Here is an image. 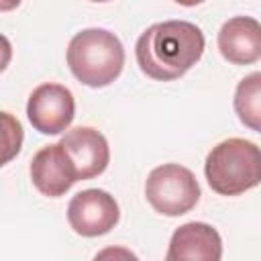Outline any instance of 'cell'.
<instances>
[{
	"mask_svg": "<svg viewBox=\"0 0 261 261\" xmlns=\"http://www.w3.org/2000/svg\"><path fill=\"white\" fill-rule=\"evenodd\" d=\"M204 53V33L188 20L151 24L135 45V57L145 75L157 82L181 77Z\"/></svg>",
	"mask_w": 261,
	"mask_h": 261,
	"instance_id": "6da1fadb",
	"label": "cell"
},
{
	"mask_svg": "<svg viewBox=\"0 0 261 261\" xmlns=\"http://www.w3.org/2000/svg\"><path fill=\"white\" fill-rule=\"evenodd\" d=\"M67 65L82 84L104 88L122 71V43L106 29H84L75 33L67 45Z\"/></svg>",
	"mask_w": 261,
	"mask_h": 261,
	"instance_id": "7a4b0ae2",
	"label": "cell"
},
{
	"mask_svg": "<svg viewBox=\"0 0 261 261\" xmlns=\"http://www.w3.org/2000/svg\"><path fill=\"white\" fill-rule=\"evenodd\" d=\"M204 173L216 194L241 196L261 184V147L239 137L226 139L208 153Z\"/></svg>",
	"mask_w": 261,
	"mask_h": 261,
	"instance_id": "3957f363",
	"label": "cell"
},
{
	"mask_svg": "<svg viewBox=\"0 0 261 261\" xmlns=\"http://www.w3.org/2000/svg\"><path fill=\"white\" fill-rule=\"evenodd\" d=\"M147 202L165 216H181L200 200L196 175L179 163H163L155 167L145 181Z\"/></svg>",
	"mask_w": 261,
	"mask_h": 261,
	"instance_id": "277c9868",
	"label": "cell"
},
{
	"mask_svg": "<svg viewBox=\"0 0 261 261\" xmlns=\"http://www.w3.org/2000/svg\"><path fill=\"white\" fill-rule=\"evenodd\" d=\"M65 165L73 181L92 179L108 167L110 149L106 137L92 126H77L65 133L59 141Z\"/></svg>",
	"mask_w": 261,
	"mask_h": 261,
	"instance_id": "5b68a950",
	"label": "cell"
},
{
	"mask_svg": "<svg viewBox=\"0 0 261 261\" xmlns=\"http://www.w3.org/2000/svg\"><path fill=\"white\" fill-rule=\"evenodd\" d=\"M27 116L41 135H59L75 116L73 94L61 84H41L29 96Z\"/></svg>",
	"mask_w": 261,
	"mask_h": 261,
	"instance_id": "8992f818",
	"label": "cell"
},
{
	"mask_svg": "<svg viewBox=\"0 0 261 261\" xmlns=\"http://www.w3.org/2000/svg\"><path fill=\"white\" fill-rule=\"evenodd\" d=\"M120 218L118 202L104 190L90 188L77 192L67 206L69 226L82 237H100L110 232Z\"/></svg>",
	"mask_w": 261,
	"mask_h": 261,
	"instance_id": "52a82bcc",
	"label": "cell"
},
{
	"mask_svg": "<svg viewBox=\"0 0 261 261\" xmlns=\"http://www.w3.org/2000/svg\"><path fill=\"white\" fill-rule=\"evenodd\" d=\"M222 257V239L206 222H188L175 228L169 241L167 261H218Z\"/></svg>",
	"mask_w": 261,
	"mask_h": 261,
	"instance_id": "ba28073f",
	"label": "cell"
},
{
	"mask_svg": "<svg viewBox=\"0 0 261 261\" xmlns=\"http://www.w3.org/2000/svg\"><path fill=\"white\" fill-rule=\"evenodd\" d=\"M218 51L234 65L261 59V22L251 16H232L218 31Z\"/></svg>",
	"mask_w": 261,
	"mask_h": 261,
	"instance_id": "9c48e42d",
	"label": "cell"
},
{
	"mask_svg": "<svg viewBox=\"0 0 261 261\" xmlns=\"http://www.w3.org/2000/svg\"><path fill=\"white\" fill-rule=\"evenodd\" d=\"M31 179L47 198H59L75 184L65 165L59 143L47 145L35 153L31 161Z\"/></svg>",
	"mask_w": 261,
	"mask_h": 261,
	"instance_id": "30bf717a",
	"label": "cell"
},
{
	"mask_svg": "<svg viewBox=\"0 0 261 261\" xmlns=\"http://www.w3.org/2000/svg\"><path fill=\"white\" fill-rule=\"evenodd\" d=\"M234 112L247 128L261 133V71L249 73L239 82L234 90Z\"/></svg>",
	"mask_w": 261,
	"mask_h": 261,
	"instance_id": "8fae6325",
	"label": "cell"
},
{
	"mask_svg": "<svg viewBox=\"0 0 261 261\" xmlns=\"http://www.w3.org/2000/svg\"><path fill=\"white\" fill-rule=\"evenodd\" d=\"M2 122H4V130H6V141H4V157H2V163H8L12 155L18 153L20 149V143H22V128L18 124V120H14L8 112H2Z\"/></svg>",
	"mask_w": 261,
	"mask_h": 261,
	"instance_id": "7c38bea8",
	"label": "cell"
},
{
	"mask_svg": "<svg viewBox=\"0 0 261 261\" xmlns=\"http://www.w3.org/2000/svg\"><path fill=\"white\" fill-rule=\"evenodd\" d=\"M173 2H177V4H181V6H196V4H200V2H204V0H173Z\"/></svg>",
	"mask_w": 261,
	"mask_h": 261,
	"instance_id": "4fadbf2b",
	"label": "cell"
},
{
	"mask_svg": "<svg viewBox=\"0 0 261 261\" xmlns=\"http://www.w3.org/2000/svg\"><path fill=\"white\" fill-rule=\"evenodd\" d=\"M92 2H108V0H92Z\"/></svg>",
	"mask_w": 261,
	"mask_h": 261,
	"instance_id": "5bb4252c",
	"label": "cell"
}]
</instances>
